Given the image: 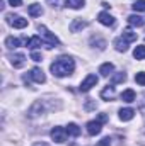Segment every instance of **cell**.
<instances>
[{
	"label": "cell",
	"instance_id": "14",
	"mask_svg": "<svg viewBox=\"0 0 145 146\" xmlns=\"http://www.w3.org/2000/svg\"><path fill=\"white\" fill-rule=\"evenodd\" d=\"M128 22H130V26H135V27H142V26L145 24L144 19H142L140 15H135V14L128 17Z\"/></svg>",
	"mask_w": 145,
	"mask_h": 146
},
{
	"label": "cell",
	"instance_id": "26",
	"mask_svg": "<svg viewBox=\"0 0 145 146\" xmlns=\"http://www.w3.org/2000/svg\"><path fill=\"white\" fill-rule=\"evenodd\" d=\"M135 82H137L138 85H144V87H145V73L144 72L137 73V75H135Z\"/></svg>",
	"mask_w": 145,
	"mask_h": 146
},
{
	"label": "cell",
	"instance_id": "10",
	"mask_svg": "<svg viewBox=\"0 0 145 146\" xmlns=\"http://www.w3.org/2000/svg\"><path fill=\"white\" fill-rule=\"evenodd\" d=\"M135 117V110L132 107H126V109H119V119L121 121H132Z\"/></svg>",
	"mask_w": 145,
	"mask_h": 146
},
{
	"label": "cell",
	"instance_id": "22",
	"mask_svg": "<svg viewBox=\"0 0 145 146\" xmlns=\"http://www.w3.org/2000/svg\"><path fill=\"white\" fill-rule=\"evenodd\" d=\"M135 60H145V46H137L133 51Z\"/></svg>",
	"mask_w": 145,
	"mask_h": 146
},
{
	"label": "cell",
	"instance_id": "13",
	"mask_svg": "<svg viewBox=\"0 0 145 146\" xmlns=\"http://www.w3.org/2000/svg\"><path fill=\"white\" fill-rule=\"evenodd\" d=\"M135 99H137V95H135V92H133L132 88H128V90H125V92L121 94V100H123V102L132 104V102H135Z\"/></svg>",
	"mask_w": 145,
	"mask_h": 146
},
{
	"label": "cell",
	"instance_id": "31",
	"mask_svg": "<svg viewBox=\"0 0 145 146\" xmlns=\"http://www.w3.org/2000/svg\"><path fill=\"white\" fill-rule=\"evenodd\" d=\"M34 146H50V145H46V143H36Z\"/></svg>",
	"mask_w": 145,
	"mask_h": 146
},
{
	"label": "cell",
	"instance_id": "8",
	"mask_svg": "<svg viewBox=\"0 0 145 146\" xmlns=\"http://www.w3.org/2000/svg\"><path fill=\"white\" fill-rule=\"evenodd\" d=\"M97 21L103 24V26H114V17L108 14V12H101L99 15H97Z\"/></svg>",
	"mask_w": 145,
	"mask_h": 146
},
{
	"label": "cell",
	"instance_id": "6",
	"mask_svg": "<svg viewBox=\"0 0 145 146\" xmlns=\"http://www.w3.org/2000/svg\"><path fill=\"white\" fill-rule=\"evenodd\" d=\"M101 129H103V122H99V121H91V122H87V133H89L91 136L99 134Z\"/></svg>",
	"mask_w": 145,
	"mask_h": 146
},
{
	"label": "cell",
	"instance_id": "19",
	"mask_svg": "<svg viewBox=\"0 0 145 146\" xmlns=\"http://www.w3.org/2000/svg\"><path fill=\"white\" fill-rule=\"evenodd\" d=\"M65 129H67V134H70V136H79V134H80V127H79L75 122H70Z\"/></svg>",
	"mask_w": 145,
	"mask_h": 146
},
{
	"label": "cell",
	"instance_id": "18",
	"mask_svg": "<svg viewBox=\"0 0 145 146\" xmlns=\"http://www.w3.org/2000/svg\"><path fill=\"white\" fill-rule=\"evenodd\" d=\"M5 46L7 48H10V49H14V48H19L21 46V39H17V37H7L5 39Z\"/></svg>",
	"mask_w": 145,
	"mask_h": 146
},
{
	"label": "cell",
	"instance_id": "28",
	"mask_svg": "<svg viewBox=\"0 0 145 146\" xmlns=\"http://www.w3.org/2000/svg\"><path fill=\"white\" fill-rule=\"evenodd\" d=\"M31 60H33V61H41L43 58H41V54H39L38 51H33V53H31Z\"/></svg>",
	"mask_w": 145,
	"mask_h": 146
},
{
	"label": "cell",
	"instance_id": "30",
	"mask_svg": "<svg viewBox=\"0 0 145 146\" xmlns=\"http://www.w3.org/2000/svg\"><path fill=\"white\" fill-rule=\"evenodd\" d=\"M97 121H99V122H106V121H108V115H106V114H99Z\"/></svg>",
	"mask_w": 145,
	"mask_h": 146
},
{
	"label": "cell",
	"instance_id": "23",
	"mask_svg": "<svg viewBox=\"0 0 145 146\" xmlns=\"http://www.w3.org/2000/svg\"><path fill=\"white\" fill-rule=\"evenodd\" d=\"M84 3H85V0H67V7H70V9H80V7H84Z\"/></svg>",
	"mask_w": 145,
	"mask_h": 146
},
{
	"label": "cell",
	"instance_id": "15",
	"mask_svg": "<svg viewBox=\"0 0 145 146\" xmlns=\"http://www.w3.org/2000/svg\"><path fill=\"white\" fill-rule=\"evenodd\" d=\"M114 97V87L113 85H108L103 92H101V99H104V100H111Z\"/></svg>",
	"mask_w": 145,
	"mask_h": 146
},
{
	"label": "cell",
	"instance_id": "1",
	"mask_svg": "<svg viewBox=\"0 0 145 146\" xmlns=\"http://www.w3.org/2000/svg\"><path fill=\"white\" fill-rule=\"evenodd\" d=\"M73 68H75V63H73V60L70 56H60V58L55 60V61L51 63V66H50L51 73H53L55 76H58V78L72 75Z\"/></svg>",
	"mask_w": 145,
	"mask_h": 146
},
{
	"label": "cell",
	"instance_id": "20",
	"mask_svg": "<svg viewBox=\"0 0 145 146\" xmlns=\"http://www.w3.org/2000/svg\"><path fill=\"white\" fill-rule=\"evenodd\" d=\"M41 44H43V39L39 36H34L31 37L29 41H28V46L31 48V49H36V48H41Z\"/></svg>",
	"mask_w": 145,
	"mask_h": 146
},
{
	"label": "cell",
	"instance_id": "21",
	"mask_svg": "<svg viewBox=\"0 0 145 146\" xmlns=\"http://www.w3.org/2000/svg\"><path fill=\"white\" fill-rule=\"evenodd\" d=\"M121 37H123V39H126L128 42H132V41H137V33H133L132 29H125Z\"/></svg>",
	"mask_w": 145,
	"mask_h": 146
},
{
	"label": "cell",
	"instance_id": "25",
	"mask_svg": "<svg viewBox=\"0 0 145 146\" xmlns=\"http://www.w3.org/2000/svg\"><path fill=\"white\" fill-rule=\"evenodd\" d=\"M132 7H133V10H135V12H144V10H145V0H137Z\"/></svg>",
	"mask_w": 145,
	"mask_h": 146
},
{
	"label": "cell",
	"instance_id": "16",
	"mask_svg": "<svg viewBox=\"0 0 145 146\" xmlns=\"http://www.w3.org/2000/svg\"><path fill=\"white\" fill-rule=\"evenodd\" d=\"M28 12H29V15H33V17H38V15H41V14H43V7H41L39 3H33V5H29Z\"/></svg>",
	"mask_w": 145,
	"mask_h": 146
},
{
	"label": "cell",
	"instance_id": "17",
	"mask_svg": "<svg viewBox=\"0 0 145 146\" xmlns=\"http://www.w3.org/2000/svg\"><path fill=\"white\" fill-rule=\"evenodd\" d=\"M114 70V65L113 63H104V65H101V68H99V73L103 75V76H109L111 73Z\"/></svg>",
	"mask_w": 145,
	"mask_h": 146
},
{
	"label": "cell",
	"instance_id": "3",
	"mask_svg": "<svg viewBox=\"0 0 145 146\" xmlns=\"http://www.w3.org/2000/svg\"><path fill=\"white\" fill-rule=\"evenodd\" d=\"M97 82H99V78H97L94 73L87 75V76L84 78V82L80 83V92H89L92 87H96V85H97Z\"/></svg>",
	"mask_w": 145,
	"mask_h": 146
},
{
	"label": "cell",
	"instance_id": "9",
	"mask_svg": "<svg viewBox=\"0 0 145 146\" xmlns=\"http://www.w3.org/2000/svg\"><path fill=\"white\" fill-rule=\"evenodd\" d=\"M29 76L36 82V83H44V80H46V76H44V73L41 68H33L31 73H29Z\"/></svg>",
	"mask_w": 145,
	"mask_h": 146
},
{
	"label": "cell",
	"instance_id": "24",
	"mask_svg": "<svg viewBox=\"0 0 145 146\" xmlns=\"http://www.w3.org/2000/svg\"><path fill=\"white\" fill-rule=\"evenodd\" d=\"M125 80H126V75L121 72V73H116V75L111 78V83L114 85V83H121V82H125Z\"/></svg>",
	"mask_w": 145,
	"mask_h": 146
},
{
	"label": "cell",
	"instance_id": "4",
	"mask_svg": "<svg viewBox=\"0 0 145 146\" xmlns=\"http://www.w3.org/2000/svg\"><path fill=\"white\" fill-rule=\"evenodd\" d=\"M51 139L55 143H65V139H67V129H63L60 126H55L51 129Z\"/></svg>",
	"mask_w": 145,
	"mask_h": 146
},
{
	"label": "cell",
	"instance_id": "27",
	"mask_svg": "<svg viewBox=\"0 0 145 146\" xmlns=\"http://www.w3.org/2000/svg\"><path fill=\"white\" fill-rule=\"evenodd\" d=\"M97 146H111V139H109V136L108 138H103V139L97 143Z\"/></svg>",
	"mask_w": 145,
	"mask_h": 146
},
{
	"label": "cell",
	"instance_id": "11",
	"mask_svg": "<svg viewBox=\"0 0 145 146\" xmlns=\"http://www.w3.org/2000/svg\"><path fill=\"white\" fill-rule=\"evenodd\" d=\"M114 48H116V51L125 53V51H128V41L123 37H118V39H114Z\"/></svg>",
	"mask_w": 145,
	"mask_h": 146
},
{
	"label": "cell",
	"instance_id": "2",
	"mask_svg": "<svg viewBox=\"0 0 145 146\" xmlns=\"http://www.w3.org/2000/svg\"><path fill=\"white\" fill-rule=\"evenodd\" d=\"M38 31H39V37L41 39H44V42H46V48H53V46H56V44H60V41H58V37L55 36V34H51L44 26H39L38 27Z\"/></svg>",
	"mask_w": 145,
	"mask_h": 146
},
{
	"label": "cell",
	"instance_id": "7",
	"mask_svg": "<svg viewBox=\"0 0 145 146\" xmlns=\"http://www.w3.org/2000/svg\"><path fill=\"white\" fill-rule=\"evenodd\" d=\"M10 63H12V66L14 68H22L24 65H26V56L24 54H10Z\"/></svg>",
	"mask_w": 145,
	"mask_h": 146
},
{
	"label": "cell",
	"instance_id": "12",
	"mask_svg": "<svg viewBox=\"0 0 145 146\" xmlns=\"http://www.w3.org/2000/svg\"><path fill=\"white\" fill-rule=\"evenodd\" d=\"M84 27H87V21H82V19H75L72 24H70V31L72 33H79Z\"/></svg>",
	"mask_w": 145,
	"mask_h": 146
},
{
	"label": "cell",
	"instance_id": "5",
	"mask_svg": "<svg viewBox=\"0 0 145 146\" xmlns=\"http://www.w3.org/2000/svg\"><path fill=\"white\" fill-rule=\"evenodd\" d=\"M7 19H9V24L17 29H24L28 26V19H24L21 15H7Z\"/></svg>",
	"mask_w": 145,
	"mask_h": 146
},
{
	"label": "cell",
	"instance_id": "29",
	"mask_svg": "<svg viewBox=\"0 0 145 146\" xmlns=\"http://www.w3.org/2000/svg\"><path fill=\"white\" fill-rule=\"evenodd\" d=\"M9 3H10L12 7H19V5L22 3V0H9Z\"/></svg>",
	"mask_w": 145,
	"mask_h": 146
}]
</instances>
